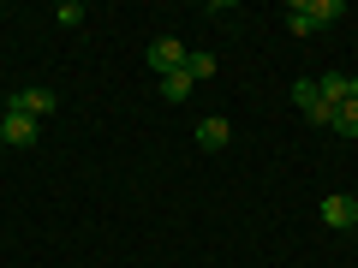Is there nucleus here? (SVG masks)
Masks as SVG:
<instances>
[{
    "label": "nucleus",
    "instance_id": "nucleus-4",
    "mask_svg": "<svg viewBox=\"0 0 358 268\" xmlns=\"http://www.w3.org/2000/svg\"><path fill=\"white\" fill-rule=\"evenodd\" d=\"M36 143V119L30 114H0V149H24Z\"/></svg>",
    "mask_w": 358,
    "mask_h": 268
},
{
    "label": "nucleus",
    "instance_id": "nucleus-3",
    "mask_svg": "<svg viewBox=\"0 0 358 268\" xmlns=\"http://www.w3.org/2000/svg\"><path fill=\"white\" fill-rule=\"evenodd\" d=\"M322 227L352 232V227H358V197H352V191H329V197H322Z\"/></svg>",
    "mask_w": 358,
    "mask_h": 268
},
{
    "label": "nucleus",
    "instance_id": "nucleus-10",
    "mask_svg": "<svg viewBox=\"0 0 358 268\" xmlns=\"http://www.w3.org/2000/svg\"><path fill=\"white\" fill-rule=\"evenodd\" d=\"M54 24H60V30H78V24H84V6H78V0H60V6H54Z\"/></svg>",
    "mask_w": 358,
    "mask_h": 268
},
{
    "label": "nucleus",
    "instance_id": "nucleus-9",
    "mask_svg": "<svg viewBox=\"0 0 358 268\" xmlns=\"http://www.w3.org/2000/svg\"><path fill=\"white\" fill-rule=\"evenodd\" d=\"M329 131H341V137H358V102H341L334 107V126Z\"/></svg>",
    "mask_w": 358,
    "mask_h": 268
},
{
    "label": "nucleus",
    "instance_id": "nucleus-7",
    "mask_svg": "<svg viewBox=\"0 0 358 268\" xmlns=\"http://www.w3.org/2000/svg\"><path fill=\"white\" fill-rule=\"evenodd\" d=\"M293 107H305V119L322 107V96H317V77H299V84H293Z\"/></svg>",
    "mask_w": 358,
    "mask_h": 268
},
{
    "label": "nucleus",
    "instance_id": "nucleus-11",
    "mask_svg": "<svg viewBox=\"0 0 358 268\" xmlns=\"http://www.w3.org/2000/svg\"><path fill=\"white\" fill-rule=\"evenodd\" d=\"M185 72H192V84H203V77H215V54H192V60H185Z\"/></svg>",
    "mask_w": 358,
    "mask_h": 268
},
{
    "label": "nucleus",
    "instance_id": "nucleus-5",
    "mask_svg": "<svg viewBox=\"0 0 358 268\" xmlns=\"http://www.w3.org/2000/svg\"><path fill=\"white\" fill-rule=\"evenodd\" d=\"M227 143H233V119L227 114L197 119V149H227Z\"/></svg>",
    "mask_w": 358,
    "mask_h": 268
},
{
    "label": "nucleus",
    "instance_id": "nucleus-1",
    "mask_svg": "<svg viewBox=\"0 0 358 268\" xmlns=\"http://www.w3.org/2000/svg\"><path fill=\"white\" fill-rule=\"evenodd\" d=\"M143 60H150V66H155V72H162V77H173V72H185V60H192V48H185V42H179V36H155Z\"/></svg>",
    "mask_w": 358,
    "mask_h": 268
},
{
    "label": "nucleus",
    "instance_id": "nucleus-8",
    "mask_svg": "<svg viewBox=\"0 0 358 268\" xmlns=\"http://www.w3.org/2000/svg\"><path fill=\"white\" fill-rule=\"evenodd\" d=\"M192 72H173V77H162V96H167V102H192Z\"/></svg>",
    "mask_w": 358,
    "mask_h": 268
},
{
    "label": "nucleus",
    "instance_id": "nucleus-2",
    "mask_svg": "<svg viewBox=\"0 0 358 268\" xmlns=\"http://www.w3.org/2000/svg\"><path fill=\"white\" fill-rule=\"evenodd\" d=\"M54 107H60V96H54V89H42V84L13 89V96H6V114H30V119H42V114H54Z\"/></svg>",
    "mask_w": 358,
    "mask_h": 268
},
{
    "label": "nucleus",
    "instance_id": "nucleus-12",
    "mask_svg": "<svg viewBox=\"0 0 358 268\" xmlns=\"http://www.w3.org/2000/svg\"><path fill=\"white\" fill-rule=\"evenodd\" d=\"M346 102H358V77H346Z\"/></svg>",
    "mask_w": 358,
    "mask_h": 268
},
{
    "label": "nucleus",
    "instance_id": "nucleus-6",
    "mask_svg": "<svg viewBox=\"0 0 358 268\" xmlns=\"http://www.w3.org/2000/svg\"><path fill=\"white\" fill-rule=\"evenodd\" d=\"M317 96H322V107H341L346 102V77L341 72H322L317 77Z\"/></svg>",
    "mask_w": 358,
    "mask_h": 268
},
{
    "label": "nucleus",
    "instance_id": "nucleus-13",
    "mask_svg": "<svg viewBox=\"0 0 358 268\" xmlns=\"http://www.w3.org/2000/svg\"><path fill=\"white\" fill-rule=\"evenodd\" d=\"M0 114H6V107H0Z\"/></svg>",
    "mask_w": 358,
    "mask_h": 268
}]
</instances>
